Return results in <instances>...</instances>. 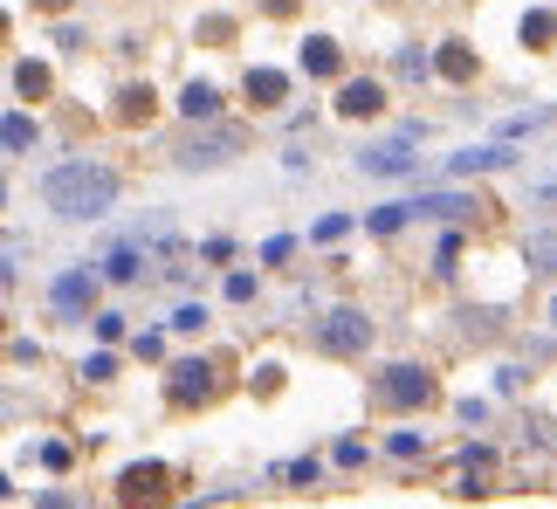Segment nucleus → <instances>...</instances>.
Masks as SVG:
<instances>
[{
  "label": "nucleus",
  "mask_w": 557,
  "mask_h": 509,
  "mask_svg": "<svg viewBox=\"0 0 557 509\" xmlns=\"http://www.w3.org/2000/svg\"><path fill=\"white\" fill-rule=\"evenodd\" d=\"M550 324H557V303H550Z\"/></svg>",
  "instance_id": "nucleus-35"
},
{
  "label": "nucleus",
  "mask_w": 557,
  "mask_h": 509,
  "mask_svg": "<svg viewBox=\"0 0 557 509\" xmlns=\"http://www.w3.org/2000/svg\"><path fill=\"white\" fill-rule=\"evenodd\" d=\"M482 194H420L413 200V221H475L482 214Z\"/></svg>",
  "instance_id": "nucleus-8"
},
{
  "label": "nucleus",
  "mask_w": 557,
  "mask_h": 509,
  "mask_svg": "<svg viewBox=\"0 0 557 509\" xmlns=\"http://www.w3.org/2000/svg\"><path fill=\"white\" fill-rule=\"evenodd\" d=\"M35 8H41V14H62V8H70V0H35Z\"/></svg>",
  "instance_id": "nucleus-34"
},
{
  "label": "nucleus",
  "mask_w": 557,
  "mask_h": 509,
  "mask_svg": "<svg viewBox=\"0 0 557 509\" xmlns=\"http://www.w3.org/2000/svg\"><path fill=\"white\" fill-rule=\"evenodd\" d=\"M262 8H269L275 21H283V14H296V0H262Z\"/></svg>",
  "instance_id": "nucleus-33"
},
{
  "label": "nucleus",
  "mask_w": 557,
  "mask_h": 509,
  "mask_svg": "<svg viewBox=\"0 0 557 509\" xmlns=\"http://www.w3.org/2000/svg\"><path fill=\"white\" fill-rule=\"evenodd\" d=\"M379 399L393 413H420V407H434V399H441V378L426 372V365H385L379 372Z\"/></svg>",
  "instance_id": "nucleus-3"
},
{
  "label": "nucleus",
  "mask_w": 557,
  "mask_h": 509,
  "mask_svg": "<svg viewBox=\"0 0 557 509\" xmlns=\"http://www.w3.org/2000/svg\"><path fill=\"white\" fill-rule=\"evenodd\" d=\"M180 117L186 124H213V117H221V90H213V83H186V90H180Z\"/></svg>",
  "instance_id": "nucleus-12"
},
{
  "label": "nucleus",
  "mask_w": 557,
  "mask_h": 509,
  "mask_svg": "<svg viewBox=\"0 0 557 509\" xmlns=\"http://www.w3.org/2000/svg\"><path fill=\"white\" fill-rule=\"evenodd\" d=\"M242 97L255 103V111H283L289 76H283V70H248V76H242Z\"/></svg>",
  "instance_id": "nucleus-10"
},
{
  "label": "nucleus",
  "mask_w": 557,
  "mask_h": 509,
  "mask_svg": "<svg viewBox=\"0 0 557 509\" xmlns=\"http://www.w3.org/2000/svg\"><path fill=\"white\" fill-rule=\"evenodd\" d=\"M358 173L366 179H413L420 173V152H413V138H385V145H366V152H358Z\"/></svg>",
  "instance_id": "nucleus-5"
},
{
  "label": "nucleus",
  "mask_w": 557,
  "mask_h": 509,
  "mask_svg": "<svg viewBox=\"0 0 557 509\" xmlns=\"http://www.w3.org/2000/svg\"><path fill=\"white\" fill-rule=\"evenodd\" d=\"M310 345L324 351V358H366L372 351V316L358 310V303H337L331 316H317Z\"/></svg>",
  "instance_id": "nucleus-2"
},
{
  "label": "nucleus",
  "mask_w": 557,
  "mask_h": 509,
  "mask_svg": "<svg viewBox=\"0 0 557 509\" xmlns=\"http://www.w3.org/2000/svg\"><path fill=\"white\" fill-rule=\"evenodd\" d=\"M517 35H523V49H550L557 14H544V8H537V14H523V28H517Z\"/></svg>",
  "instance_id": "nucleus-22"
},
{
  "label": "nucleus",
  "mask_w": 557,
  "mask_h": 509,
  "mask_svg": "<svg viewBox=\"0 0 557 509\" xmlns=\"http://www.w3.org/2000/svg\"><path fill=\"white\" fill-rule=\"evenodd\" d=\"M234 159H242V132H234V124H221L213 138H193L180 152L186 173H213V165H234Z\"/></svg>",
  "instance_id": "nucleus-6"
},
{
  "label": "nucleus",
  "mask_w": 557,
  "mask_h": 509,
  "mask_svg": "<svg viewBox=\"0 0 557 509\" xmlns=\"http://www.w3.org/2000/svg\"><path fill=\"white\" fill-rule=\"evenodd\" d=\"M393 455L413 461V455H426V440H420V434H393Z\"/></svg>",
  "instance_id": "nucleus-32"
},
{
  "label": "nucleus",
  "mask_w": 557,
  "mask_h": 509,
  "mask_svg": "<svg viewBox=\"0 0 557 509\" xmlns=\"http://www.w3.org/2000/svg\"><path fill=\"white\" fill-rule=\"evenodd\" d=\"M165 399H173L180 413H193V407H213V399H221V372H213L207 358H180V365L165 372Z\"/></svg>",
  "instance_id": "nucleus-4"
},
{
  "label": "nucleus",
  "mask_w": 557,
  "mask_h": 509,
  "mask_svg": "<svg viewBox=\"0 0 557 509\" xmlns=\"http://www.w3.org/2000/svg\"><path fill=\"white\" fill-rule=\"evenodd\" d=\"M117 97H124V103H117V117H124V124H145V117L159 111V90H152V83H124Z\"/></svg>",
  "instance_id": "nucleus-15"
},
{
  "label": "nucleus",
  "mask_w": 557,
  "mask_h": 509,
  "mask_svg": "<svg viewBox=\"0 0 557 509\" xmlns=\"http://www.w3.org/2000/svg\"><path fill=\"white\" fill-rule=\"evenodd\" d=\"M83 378H90V386H111V378H117V358L111 351H90V358H83Z\"/></svg>",
  "instance_id": "nucleus-25"
},
{
  "label": "nucleus",
  "mask_w": 557,
  "mask_h": 509,
  "mask_svg": "<svg viewBox=\"0 0 557 509\" xmlns=\"http://www.w3.org/2000/svg\"><path fill=\"white\" fill-rule=\"evenodd\" d=\"M406 221H413V200H393V207H379V214H372V235H399Z\"/></svg>",
  "instance_id": "nucleus-24"
},
{
  "label": "nucleus",
  "mask_w": 557,
  "mask_h": 509,
  "mask_svg": "<svg viewBox=\"0 0 557 509\" xmlns=\"http://www.w3.org/2000/svg\"><path fill=\"white\" fill-rule=\"evenodd\" d=\"M488 475H496V455H488V448H468L461 469H455V489H461V496H482Z\"/></svg>",
  "instance_id": "nucleus-13"
},
{
  "label": "nucleus",
  "mask_w": 557,
  "mask_h": 509,
  "mask_svg": "<svg viewBox=\"0 0 557 509\" xmlns=\"http://www.w3.org/2000/svg\"><path fill=\"white\" fill-rule=\"evenodd\" d=\"M317 475H324V461H317V455H310V461H296V469H283V482H289V489H310Z\"/></svg>",
  "instance_id": "nucleus-26"
},
{
  "label": "nucleus",
  "mask_w": 557,
  "mask_h": 509,
  "mask_svg": "<svg viewBox=\"0 0 557 509\" xmlns=\"http://www.w3.org/2000/svg\"><path fill=\"white\" fill-rule=\"evenodd\" d=\"M455 262H461V235H441V248H434V269H441V275H455Z\"/></svg>",
  "instance_id": "nucleus-27"
},
{
  "label": "nucleus",
  "mask_w": 557,
  "mask_h": 509,
  "mask_svg": "<svg viewBox=\"0 0 557 509\" xmlns=\"http://www.w3.org/2000/svg\"><path fill=\"white\" fill-rule=\"evenodd\" d=\"M97 337H103V345H117V337H124V316L103 310V316H97Z\"/></svg>",
  "instance_id": "nucleus-31"
},
{
  "label": "nucleus",
  "mask_w": 557,
  "mask_h": 509,
  "mask_svg": "<svg viewBox=\"0 0 557 509\" xmlns=\"http://www.w3.org/2000/svg\"><path fill=\"white\" fill-rule=\"evenodd\" d=\"M0 138H8V152L21 159V152H35V145H41V124H35L28 111H14V117H8V132H0Z\"/></svg>",
  "instance_id": "nucleus-20"
},
{
  "label": "nucleus",
  "mask_w": 557,
  "mask_h": 509,
  "mask_svg": "<svg viewBox=\"0 0 557 509\" xmlns=\"http://www.w3.org/2000/svg\"><path fill=\"white\" fill-rule=\"evenodd\" d=\"M248 296H255V275L234 269V275H227V303H248Z\"/></svg>",
  "instance_id": "nucleus-29"
},
{
  "label": "nucleus",
  "mask_w": 557,
  "mask_h": 509,
  "mask_svg": "<svg viewBox=\"0 0 557 509\" xmlns=\"http://www.w3.org/2000/svg\"><path fill=\"white\" fill-rule=\"evenodd\" d=\"M207 324V303H180L173 310V331H200Z\"/></svg>",
  "instance_id": "nucleus-28"
},
{
  "label": "nucleus",
  "mask_w": 557,
  "mask_h": 509,
  "mask_svg": "<svg viewBox=\"0 0 557 509\" xmlns=\"http://www.w3.org/2000/svg\"><path fill=\"white\" fill-rule=\"evenodd\" d=\"M337 469H366V440H337Z\"/></svg>",
  "instance_id": "nucleus-30"
},
{
  "label": "nucleus",
  "mask_w": 557,
  "mask_h": 509,
  "mask_svg": "<svg viewBox=\"0 0 557 509\" xmlns=\"http://www.w3.org/2000/svg\"><path fill=\"white\" fill-rule=\"evenodd\" d=\"M124 502H138V496H165V469L159 461H145V469H124Z\"/></svg>",
  "instance_id": "nucleus-19"
},
{
  "label": "nucleus",
  "mask_w": 557,
  "mask_h": 509,
  "mask_svg": "<svg viewBox=\"0 0 557 509\" xmlns=\"http://www.w3.org/2000/svg\"><path fill=\"white\" fill-rule=\"evenodd\" d=\"M97 283H103V269H62L55 283H49V303L62 316H83V310L97 303Z\"/></svg>",
  "instance_id": "nucleus-7"
},
{
  "label": "nucleus",
  "mask_w": 557,
  "mask_h": 509,
  "mask_svg": "<svg viewBox=\"0 0 557 509\" xmlns=\"http://www.w3.org/2000/svg\"><path fill=\"white\" fill-rule=\"evenodd\" d=\"M103 275H111V283H138V275H145L138 248H132V241H124V248H111V254H103Z\"/></svg>",
  "instance_id": "nucleus-21"
},
{
  "label": "nucleus",
  "mask_w": 557,
  "mask_h": 509,
  "mask_svg": "<svg viewBox=\"0 0 557 509\" xmlns=\"http://www.w3.org/2000/svg\"><path fill=\"white\" fill-rule=\"evenodd\" d=\"M523 262H530V275H557V227H537L523 241Z\"/></svg>",
  "instance_id": "nucleus-17"
},
{
  "label": "nucleus",
  "mask_w": 557,
  "mask_h": 509,
  "mask_svg": "<svg viewBox=\"0 0 557 509\" xmlns=\"http://www.w3.org/2000/svg\"><path fill=\"white\" fill-rule=\"evenodd\" d=\"M337 117H385V83L351 76L345 90H337Z\"/></svg>",
  "instance_id": "nucleus-9"
},
{
  "label": "nucleus",
  "mask_w": 557,
  "mask_h": 509,
  "mask_svg": "<svg viewBox=\"0 0 557 509\" xmlns=\"http://www.w3.org/2000/svg\"><path fill=\"white\" fill-rule=\"evenodd\" d=\"M304 70H310V76H337V70H345V55H337L331 35H310V41H304Z\"/></svg>",
  "instance_id": "nucleus-18"
},
{
  "label": "nucleus",
  "mask_w": 557,
  "mask_h": 509,
  "mask_svg": "<svg viewBox=\"0 0 557 509\" xmlns=\"http://www.w3.org/2000/svg\"><path fill=\"white\" fill-rule=\"evenodd\" d=\"M117 173L111 165H97V159H70V165H55V173H41V207L49 214H62V221H103L117 207Z\"/></svg>",
  "instance_id": "nucleus-1"
},
{
  "label": "nucleus",
  "mask_w": 557,
  "mask_h": 509,
  "mask_svg": "<svg viewBox=\"0 0 557 509\" xmlns=\"http://www.w3.org/2000/svg\"><path fill=\"white\" fill-rule=\"evenodd\" d=\"M434 70H441L447 83H475V49H468V41H441Z\"/></svg>",
  "instance_id": "nucleus-14"
},
{
  "label": "nucleus",
  "mask_w": 557,
  "mask_h": 509,
  "mask_svg": "<svg viewBox=\"0 0 557 509\" xmlns=\"http://www.w3.org/2000/svg\"><path fill=\"white\" fill-rule=\"evenodd\" d=\"M49 90H55V76L41 70V62H14V97H21V103H41Z\"/></svg>",
  "instance_id": "nucleus-16"
},
{
  "label": "nucleus",
  "mask_w": 557,
  "mask_h": 509,
  "mask_svg": "<svg viewBox=\"0 0 557 509\" xmlns=\"http://www.w3.org/2000/svg\"><path fill=\"white\" fill-rule=\"evenodd\" d=\"M503 165H517V152H509V145H482V152H455V159H447V173L475 179V173H503Z\"/></svg>",
  "instance_id": "nucleus-11"
},
{
  "label": "nucleus",
  "mask_w": 557,
  "mask_h": 509,
  "mask_svg": "<svg viewBox=\"0 0 557 509\" xmlns=\"http://www.w3.org/2000/svg\"><path fill=\"white\" fill-rule=\"evenodd\" d=\"M557 111H517V117H503V138H530V132H550Z\"/></svg>",
  "instance_id": "nucleus-23"
}]
</instances>
